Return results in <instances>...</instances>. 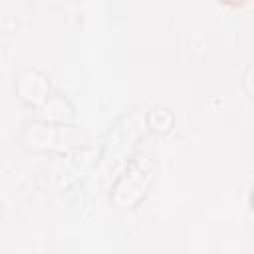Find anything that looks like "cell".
<instances>
[{
	"mask_svg": "<svg viewBox=\"0 0 254 254\" xmlns=\"http://www.w3.org/2000/svg\"><path fill=\"white\" fill-rule=\"evenodd\" d=\"M48 91H50V81L46 75H42L40 71H34V69H28L20 75L18 79V93H20V99L28 105H42L46 103L48 99Z\"/></svg>",
	"mask_w": 254,
	"mask_h": 254,
	"instance_id": "obj_2",
	"label": "cell"
},
{
	"mask_svg": "<svg viewBox=\"0 0 254 254\" xmlns=\"http://www.w3.org/2000/svg\"><path fill=\"white\" fill-rule=\"evenodd\" d=\"M157 171L159 165L153 157H145V155L133 157L113 185V194H111L113 204L121 208H135L145 198L149 187L155 181Z\"/></svg>",
	"mask_w": 254,
	"mask_h": 254,
	"instance_id": "obj_1",
	"label": "cell"
}]
</instances>
